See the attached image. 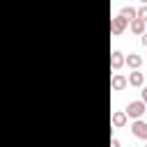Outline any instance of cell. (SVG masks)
<instances>
[{
	"mask_svg": "<svg viewBox=\"0 0 147 147\" xmlns=\"http://www.w3.org/2000/svg\"><path fill=\"white\" fill-rule=\"evenodd\" d=\"M124 67V53L122 51H113L110 53V69L113 71H119Z\"/></svg>",
	"mask_w": 147,
	"mask_h": 147,
	"instance_id": "277c9868",
	"label": "cell"
},
{
	"mask_svg": "<svg viewBox=\"0 0 147 147\" xmlns=\"http://www.w3.org/2000/svg\"><path fill=\"white\" fill-rule=\"evenodd\" d=\"M129 30H131L133 34H142V32H145V23H142L140 18H133V21L129 23Z\"/></svg>",
	"mask_w": 147,
	"mask_h": 147,
	"instance_id": "9c48e42d",
	"label": "cell"
},
{
	"mask_svg": "<svg viewBox=\"0 0 147 147\" xmlns=\"http://www.w3.org/2000/svg\"><path fill=\"white\" fill-rule=\"evenodd\" d=\"M126 25H129V21H126V18H122V16L117 14V16L110 21V32H113V34H122V32L126 30Z\"/></svg>",
	"mask_w": 147,
	"mask_h": 147,
	"instance_id": "3957f363",
	"label": "cell"
},
{
	"mask_svg": "<svg viewBox=\"0 0 147 147\" xmlns=\"http://www.w3.org/2000/svg\"><path fill=\"white\" fill-rule=\"evenodd\" d=\"M110 147H122V145H119V140H117V138H113V140H110Z\"/></svg>",
	"mask_w": 147,
	"mask_h": 147,
	"instance_id": "7c38bea8",
	"label": "cell"
},
{
	"mask_svg": "<svg viewBox=\"0 0 147 147\" xmlns=\"http://www.w3.org/2000/svg\"><path fill=\"white\" fill-rule=\"evenodd\" d=\"M145 110H147V106L142 103V101H131L129 106H126V117H133V119H140L142 115H145Z\"/></svg>",
	"mask_w": 147,
	"mask_h": 147,
	"instance_id": "6da1fadb",
	"label": "cell"
},
{
	"mask_svg": "<svg viewBox=\"0 0 147 147\" xmlns=\"http://www.w3.org/2000/svg\"><path fill=\"white\" fill-rule=\"evenodd\" d=\"M124 64H129V67L136 71V69L142 64V57H140V55H136V53H131V55H126V57H124Z\"/></svg>",
	"mask_w": 147,
	"mask_h": 147,
	"instance_id": "ba28073f",
	"label": "cell"
},
{
	"mask_svg": "<svg viewBox=\"0 0 147 147\" xmlns=\"http://www.w3.org/2000/svg\"><path fill=\"white\" fill-rule=\"evenodd\" d=\"M142 103L147 106V87H142Z\"/></svg>",
	"mask_w": 147,
	"mask_h": 147,
	"instance_id": "5bb4252c",
	"label": "cell"
},
{
	"mask_svg": "<svg viewBox=\"0 0 147 147\" xmlns=\"http://www.w3.org/2000/svg\"><path fill=\"white\" fill-rule=\"evenodd\" d=\"M145 147H147V145H145Z\"/></svg>",
	"mask_w": 147,
	"mask_h": 147,
	"instance_id": "2e32d148",
	"label": "cell"
},
{
	"mask_svg": "<svg viewBox=\"0 0 147 147\" xmlns=\"http://www.w3.org/2000/svg\"><path fill=\"white\" fill-rule=\"evenodd\" d=\"M119 16H122V18H126L129 23H131L133 18H138V16H136V9H133V7H122V9H119Z\"/></svg>",
	"mask_w": 147,
	"mask_h": 147,
	"instance_id": "30bf717a",
	"label": "cell"
},
{
	"mask_svg": "<svg viewBox=\"0 0 147 147\" xmlns=\"http://www.w3.org/2000/svg\"><path fill=\"white\" fill-rule=\"evenodd\" d=\"M140 2H142V5H147V0H140Z\"/></svg>",
	"mask_w": 147,
	"mask_h": 147,
	"instance_id": "9a60e30c",
	"label": "cell"
},
{
	"mask_svg": "<svg viewBox=\"0 0 147 147\" xmlns=\"http://www.w3.org/2000/svg\"><path fill=\"white\" fill-rule=\"evenodd\" d=\"M126 119H129V117H126L124 110H117V113H113V117H110V122H113L115 129H122V126L126 124Z\"/></svg>",
	"mask_w": 147,
	"mask_h": 147,
	"instance_id": "52a82bcc",
	"label": "cell"
},
{
	"mask_svg": "<svg viewBox=\"0 0 147 147\" xmlns=\"http://www.w3.org/2000/svg\"><path fill=\"white\" fill-rule=\"evenodd\" d=\"M131 133H133L136 138H140V140H147V122L136 119V122L131 124Z\"/></svg>",
	"mask_w": 147,
	"mask_h": 147,
	"instance_id": "7a4b0ae2",
	"label": "cell"
},
{
	"mask_svg": "<svg viewBox=\"0 0 147 147\" xmlns=\"http://www.w3.org/2000/svg\"><path fill=\"white\" fill-rule=\"evenodd\" d=\"M136 16H138L142 23H147V5H142L140 9H136Z\"/></svg>",
	"mask_w": 147,
	"mask_h": 147,
	"instance_id": "8fae6325",
	"label": "cell"
},
{
	"mask_svg": "<svg viewBox=\"0 0 147 147\" xmlns=\"http://www.w3.org/2000/svg\"><path fill=\"white\" fill-rule=\"evenodd\" d=\"M126 83L131 85V87H142V83H145V76H142V71H131L129 74V78H126Z\"/></svg>",
	"mask_w": 147,
	"mask_h": 147,
	"instance_id": "5b68a950",
	"label": "cell"
},
{
	"mask_svg": "<svg viewBox=\"0 0 147 147\" xmlns=\"http://www.w3.org/2000/svg\"><path fill=\"white\" fill-rule=\"evenodd\" d=\"M140 41H142V46H147V32H142V34H140Z\"/></svg>",
	"mask_w": 147,
	"mask_h": 147,
	"instance_id": "4fadbf2b",
	"label": "cell"
},
{
	"mask_svg": "<svg viewBox=\"0 0 147 147\" xmlns=\"http://www.w3.org/2000/svg\"><path fill=\"white\" fill-rule=\"evenodd\" d=\"M126 85H129V83H126V76H122V74H115V76L110 78V87H113L115 92H122Z\"/></svg>",
	"mask_w": 147,
	"mask_h": 147,
	"instance_id": "8992f818",
	"label": "cell"
}]
</instances>
